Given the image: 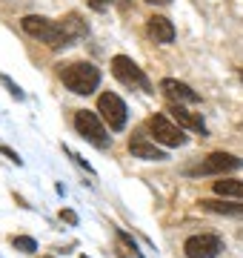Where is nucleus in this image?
Returning <instances> with one entry per match:
<instances>
[{
    "mask_svg": "<svg viewBox=\"0 0 243 258\" xmlns=\"http://www.w3.org/2000/svg\"><path fill=\"white\" fill-rule=\"evenodd\" d=\"M60 81L69 92L75 95H92L100 86V69L89 60H75V63L60 66Z\"/></svg>",
    "mask_w": 243,
    "mask_h": 258,
    "instance_id": "f257e3e1",
    "label": "nucleus"
},
{
    "mask_svg": "<svg viewBox=\"0 0 243 258\" xmlns=\"http://www.w3.org/2000/svg\"><path fill=\"white\" fill-rule=\"evenodd\" d=\"M20 23H23V32H26V35L43 40V43H46V46H52V49H60V46H66V43H72V40H69V35L63 32V26H60L57 20L40 18V15H26Z\"/></svg>",
    "mask_w": 243,
    "mask_h": 258,
    "instance_id": "f03ea898",
    "label": "nucleus"
},
{
    "mask_svg": "<svg viewBox=\"0 0 243 258\" xmlns=\"http://www.w3.org/2000/svg\"><path fill=\"white\" fill-rule=\"evenodd\" d=\"M75 129L83 135L89 144L94 147H109V135H106V126H103V118L97 112H89V109H80L75 115Z\"/></svg>",
    "mask_w": 243,
    "mask_h": 258,
    "instance_id": "7ed1b4c3",
    "label": "nucleus"
},
{
    "mask_svg": "<svg viewBox=\"0 0 243 258\" xmlns=\"http://www.w3.org/2000/svg\"><path fill=\"white\" fill-rule=\"evenodd\" d=\"M112 72H114V78L120 83H126V86H135V89H146L149 92V78L143 75V69L132 57H126V55H114L112 57Z\"/></svg>",
    "mask_w": 243,
    "mask_h": 258,
    "instance_id": "20e7f679",
    "label": "nucleus"
},
{
    "mask_svg": "<svg viewBox=\"0 0 243 258\" xmlns=\"http://www.w3.org/2000/svg\"><path fill=\"white\" fill-rule=\"evenodd\" d=\"M243 161L232 152H212V155L203 158V164L195 166V169H189L192 175H226V172H234V169H240Z\"/></svg>",
    "mask_w": 243,
    "mask_h": 258,
    "instance_id": "39448f33",
    "label": "nucleus"
},
{
    "mask_svg": "<svg viewBox=\"0 0 243 258\" xmlns=\"http://www.w3.org/2000/svg\"><path fill=\"white\" fill-rule=\"evenodd\" d=\"M149 132L155 135L158 144H163V147H183V144H186L183 129H180L178 123H172L166 115H152L149 118Z\"/></svg>",
    "mask_w": 243,
    "mask_h": 258,
    "instance_id": "423d86ee",
    "label": "nucleus"
},
{
    "mask_svg": "<svg viewBox=\"0 0 243 258\" xmlns=\"http://www.w3.org/2000/svg\"><path fill=\"white\" fill-rule=\"evenodd\" d=\"M97 112H100V118L109 123V129H123L126 126V103L117 98L114 92H103L97 98Z\"/></svg>",
    "mask_w": 243,
    "mask_h": 258,
    "instance_id": "0eeeda50",
    "label": "nucleus"
},
{
    "mask_svg": "<svg viewBox=\"0 0 243 258\" xmlns=\"http://www.w3.org/2000/svg\"><path fill=\"white\" fill-rule=\"evenodd\" d=\"M183 249L189 258H215L223 249V241L217 235H192V238H186Z\"/></svg>",
    "mask_w": 243,
    "mask_h": 258,
    "instance_id": "6e6552de",
    "label": "nucleus"
},
{
    "mask_svg": "<svg viewBox=\"0 0 243 258\" xmlns=\"http://www.w3.org/2000/svg\"><path fill=\"white\" fill-rule=\"evenodd\" d=\"M160 89H163V95H166L172 103H178V106H183V103H197L200 98H197V92L192 89V86H186V83L175 81V78H163L160 81Z\"/></svg>",
    "mask_w": 243,
    "mask_h": 258,
    "instance_id": "1a4fd4ad",
    "label": "nucleus"
},
{
    "mask_svg": "<svg viewBox=\"0 0 243 258\" xmlns=\"http://www.w3.org/2000/svg\"><path fill=\"white\" fill-rule=\"evenodd\" d=\"M146 29H149V35L155 37V43H172L175 40V26H172V20L163 18V15H152L146 20Z\"/></svg>",
    "mask_w": 243,
    "mask_h": 258,
    "instance_id": "9d476101",
    "label": "nucleus"
},
{
    "mask_svg": "<svg viewBox=\"0 0 243 258\" xmlns=\"http://www.w3.org/2000/svg\"><path fill=\"white\" fill-rule=\"evenodd\" d=\"M129 152L135 158H143V161H163V158H166V152H163V149H158L152 141L143 138V135H138V138L129 141Z\"/></svg>",
    "mask_w": 243,
    "mask_h": 258,
    "instance_id": "9b49d317",
    "label": "nucleus"
},
{
    "mask_svg": "<svg viewBox=\"0 0 243 258\" xmlns=\"http://www.w3.org/2000/svg\"><path fill=\"white\" fill-rule=\"evenodd\" d=\"M172 118H175V123L178 126H186V129H195V132H200V135H206V126L203 120L197 118V115H192V112L186 109V106H178V103H172Z\"/></svg>",
    "mask_w": 243,
    "mask_h": 258,
    "instance_id": "f8f14e48",
    "label": "nucleus"
},
{
    "mask_svg": "<svg viewBox=\"0 0 243 258\" xmlns=\"http://www.w3.org/2000/svg\"><path fill=\"white\" fill-rule=\"evenodd\" d=\"M200 207L217 215H232V218H243V204H229V201H215V198H203Z\"/></svg>",
    "mask_w": 243,
    "mask_h": 258,
    "instance_id": "ddd939ff",
    "label": "nucleus"
},
{
    "mask_svg": "<svg viewBox=\"0 0 243 258\" xmlns=\"http://www.w3.org/2000/svg\"><path fill=\"white\" fill-rule=\"evenodd\" d=\"M215 192L223 198H243V181H234V178L215 181Z\"/></svg>",
    "mask_w": 243,
    "mask_h": 258,
    "instance_id": "4468645a",
    "label": "nucleus"
},
{
    "mask_svg": "<svg viewBox=\"0 0 243 258\" xmlns=\"http://www.w3.org/2000/svg\"><path fill=\"white\" fill-rule=\"evenodd\" d=\"M60 26H63V32L69 35V40H75V37H83L86 32H89V26H86V23L77 18V15H69V18H63V23H60Z\"/></svg>",
    "mask_w": 243,
    "mask_h": 258,
    "instance_id": "2eb2a0df",
    "label": "nucleus"
},
{
    "mask_svg": "<svg viewBox=\"0 0 243 258\" xmlns=\"http://www.w3.org/2000/svg\"><path fill=\"white\" fill-rule=\"evenodd\" d=\"M15 247H18L20 252H35L38 244H35V238H29V235H18V238H15Z\"/></svg>",
    "mask_w": 243,
    "mask_h": 258,
    "instance_id": "dca6fc26",
    "label": "nucleus"
},
{
    "mask_svg": "<svg viewBox=\"0 0 243 258\" xmlns=\"http://www.w3.org/2000/svg\"><path fill=\"white\" fill-rule=\"evenodd\" d=\"M117 241H120V244H123V247H126V249H132L135 255L141 258V252H138V247H135V241H132L129 235H126V232H117ZM123 258H132V255H129V252H123Z\"/></svg>",
    "mask_w": 243,
    "mask_h": 258,
    "instance_id": "f3484780",
    "label": "nucleus"
},
{
    "mask_svg": "<svg viewBox=\"0 0 243 258\" xmlns=\"http://www.w3.org/2000/svg\"><path fill=\"white\" fill-rule=\"evenodd\" d=\"M0 83H3V86H6V89H9L12 95H15V98H23V92H20V86H18V83H12L9 78H6V75H0Z\"/></svg>",
    "mask_w": 243,
    "mask_h": 258,
    "instance_id": "a211bd4d",
    "label": "nucleus"
},
{
    "mask_svg": "<svg viewBox=\"0 0 243 258\" xmlns=\"http://www.w3.org/2000/svg\"><path fill=\"white\" fill-rule=\"evenodd\" d=\"M0 155H6V158L12 161V164H18V166H20V155L15 152V149H9V147H0Z\"/></svg>",
    "mask_w": 243,
    "mask_h": 258,
    "instance_id": "6ab92c4d",
    "label": "nucleus"
},
{
    "mask_svg": "<svg viewBox=\"0 0 243 258\" xmlns=\"http://www.w3.org/2000/svg\"><path fill=\"white\" fill-rule=\"evenodd\" d=\"M109 3H112V0H89V6H92V9H97V12L109 9Z\"/></svg>",
    "mask_w": 243,
    "mask_h": 258,
    "instance_id": "aec40b11",
    "label": "nucleus"
},
{
    "mask_svg": "<svg viewBox=\"0 0 243 258\" xmlns=\"http://www.w3.org/2000/svg\"><path fill=\"white\" fill-rule=\"evenodd\" d=\"M60 218H63V221H69V224H77V215L72 210H63V212H60Z\"/></svg>",
    "mask_w": 243,
    "mask_h": 258,
    "instance_id": "412c9836",
    "label": "nucleus"
},
{
    "mask_svg": "<svg viewBox=\"0 0 243 258\" xmlns=\"http://www.w3.org/2000/svg\"><path fill=\"white\" fill-rule=\"evenodd\" d=\"M149 3H169V0H149Z\"/></svg>",
    "mask_w": 243,
    "mask_h": 258,
    "instance_id": "4be33fe9",
    "label": "nucleus"
},
{
    "mask_svg": "<svg viewBox=\"0 0 243 258\" xmlns=\"http://www.w3.org/2000/svg\"><path fill=\"white\" fill-rule=\"evenodd\" d=\"M240 81H243V69H240Z\"/></svg>",
    "mask_w": 243,
    "mask_h": 258,
    "instance_id": "5701e85b",
    "label": "nucleus"
}]
</instances>
